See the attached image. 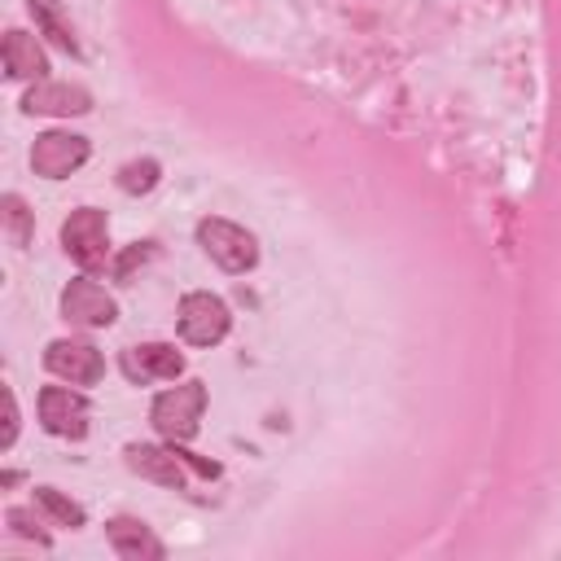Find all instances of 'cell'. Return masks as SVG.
<instances>
[{
	"instance_id": "obj_13",
	"label": "cell",
	"mask_w": 561,
	"mask_h": 561,
	"mask_svg": "<svg viewBox=\"0 0 561 561\" xmlns=\"http://www.w3.org/2000/svg\"><path fill=\"white\" fill-rule=\"evenodd\" d=\"M5 75L10 80H49V58L36 36L27 32H5Z\"/></svg>"
},
{
	"instance_id": "obj_11",
	"label": "cell",
	"mask_w": 561,
	"mask_h": 561,
	"mask_svg": "<svg viewBox=\"0 0 561 561\" xmlns=\"http://www.w3.org/2000/svg\"><path fill=\"white\" fill-rule=\"evenodd\" d=\"M23 110H27V115H58V119H71V115H88V110H93V93L80 88V84L40 80V84H32V93L23 97Z\"/></svg>"
},
{
	"instance_id": "obj_20",
	"label": "cell",
	"mask_w": 561,
	"mask_h": 561,
	"mask_svg": "<svg viewBox=\"0 0 561 561\" xmlns=\"http://www.w3.org/2000/svg\"><path fill=\"white\" fill-rule=\"evenodd\" d=\"M14 439H19V399H14V391H5V434H0V447H14Z\"/></svg>"
},
{
	"instance_id": "obj_9",
	"label": "cell",
	"mask_w": 561,
	"mask_h": 561,
	"mask_svg": "<svg viewBox=\"0 0 561 561\" xmlns=\"http://www.w3.org/2000/svg\"><path fill=\"white\" fill-rule=\"evenodd\" d=\"M123 373L141 386V382H176L184 373V356L167 343H145V347H128L123 351Z\"/></svg>"
},
{
	"instance_id": "obj_8",
	"label": "cell",
	"mask_w": 561,
	"mask_h": 561,
	"mask_svg": "<svg viewBox=\"0 0 561 561\" xmlns=\"http://www.w3.org/2000/svg\"><path fill=\"white\" fill-rule=\"evenodd\" d=\"M93 404L75 386H45L40 391V426L58 439H84L88 434Z\"/></svg>"
},
{
	"instance_id": "obj_19",
	"label": "cell",
	"mask_w": 561,
	"mask_h": 561,
	"mask_svg": "<svg viewBox=\"0 0 561 561\" xmlns=\"http://www.w3.org/2000/svg\"><path fill=\"white\" fill-rule=\"evenodd\" d=\"M150 254H154V246H150V241H136V246H128V250H123V259L115 263V276H119V280H132V267H136V263H145Z\"/></svg>"
},
{
	"instance_id": "obj_15",
	"label": "cell",
	"mask_w": 561,
	"mask_h": 561,
	"mask_svg": "<svg viewBox=\"0 0 561 561\" xmlns=\"http://www.w3.org/2000/svg\"><path fill=\"white\" fill-rule=\"evenodd\" d=\"M0 219H5V232H10V241L19 250L32 246V237H36V211L19 193H5V202H0Z\"/></svg>"
},
{
	"instance_id": "obj_6",
	"label": "cell",
	"mask_w": 561,
	"mask_h": 561,
	"mask_svg": "<svg viewBox=\"0 0 561 561\" xmlns=\"http://www.w3.org/2000/svg\"><path fill=\"white\" fill-rule=\"evenodd\" d=\"M62 317L75 330H110L119 321V303L110 299V290L93 276H75L62 290Z\"/></svg>"
},
{
	"instance_id": "obj_17",
	"label": "cell",
	"mask_w": 561,
	"mask_h": 561,
	"mask_svg": "<svg viewBox=\"0 0 561 561\" xmlns=\"http://www.w3.org/2000/svg\"><path fill=\"white\" fill-rule=\"evenodd\" d=\"M158 180H163V167H158L154 158H136V163H123V167H119V189L132 193V198L158 189Z\"/></svg>"
},
{
	"instance_id": "obj_3",
	"label": "cell",
	"mask_w": 561,
	"mask_h": 561,
	"mask_svg": "<svg viewBox=\"0 0 561 561\" xmlns=\"http://www.w3.org/2000/svg\"><path fill=\"white\" fill-rule=\"evenodd\" d=\"M62 246L84 272H102L110 263V219H106V211H97V206L71 211V219L62 224Z\"/></svg>"
},
{
	"instance_id": "obj_16",
	"label": "cell",
	"mask_w": 561,
	"mask_h": 561,
	"mask_svg": "<svg viewBox=\"0 0 561 561\" xmlns=\"http://www.w3.org/2000/svg\"><path fill=\"white\" fill-rule=\"evenodd\" d=\"M36 504L53 517V526H71V530H75V526H84V517H88V513H84L75 500H67L58 487H36Z\"/></svg>"
},
{
	"instance_id": "obj_4",
	"label": "cell",
	"mask_w": 561,
	"mask_h": 561,
	"mask_svg": "<svg viewBox=\"0 0 561 561\" xmlns=\"http://www.w3.org/2000/svg\"><path fill=\"white\" fill-rule=\"evenodd\" d=\"M176 325H180V338H184L189 347H215V343H224V338H228L232 317H228V303H224L219 295H211V290H193V295H184V299H180V308H176Z\"/></svg>"
},
{
	"instance_id": "obj_2",
	"label": "cell",
	"mask_w": 561,
	"mask_h": 561,
	"mask_svg": "<svg viewBox=\"0 0 561 561\" xmlns=\"http://www.w3.org/2000/svg\"><path fill=\"white\" fill-rule=\"evenodd\" d=\"M202 408H206V386L202 382H180V386H171L154 399L150 421L167 443H189L202 426Z\"/></svg>"
},
{
	"instance_id": "obj_10",
	"label": "cell",
	"mask_w": 561,
	"mask_h": 561,
	"mask_svg": "<svg viewBox=\"0 0 561 561\" xmlns=\"http://www.w3.org/2000/svg\"><path fill=\"white\" fill-rule=\"evenodd\" d=\"M128 469L141 474V478H150V482H158V487H171V491H180V487L189 482L176 443H171V447H158V443H128Z\"/></svg>"
},
{
	"instance_id": "obj_1",
	"label": "cell",
	"mask_w": 561,
	"mask_h": 561,
	"mask_svg": "<svg viewBox=\"0 0 561 561\" xmlns=\"http://www.w3.org/2000/svg\"><path fill=\"white\" fill-rule=\"evenodd\" d=\"M198 246L206 250V259L215 267H224L228 276H241L259 263V241L250 228L232 224V219H219V215H206L198 224Z\"/></svg>"
},
{
	"instance_id": "obj_18",
	"label": "cell",
	"mask_w": 561,
	"mask_h": 561,
	"mask_svg": "<svg viewBox=\"0 0 561 561\" xmlns=\"http://www.w3.org/2000/svg\"><path fill=\"white\" fill-rule=\"evenodd\" d=\"M5 522L14 526V535H23V539H36L40 548H49V530H40V522L32 517V509H10V513H5Z\"/></svg>"
},
{
	"instance_id": "obj_7",
	"label": "cell",
	"mask_w": 561,
	"mask_h": 561,
	"mask_svg": "<svg viewBox=\"0 0 561 561\" xmlns=\"http://www.w3.org/2000/svg\"><path fill=\"white\" fill-rule=\"evenodd\" d=\"M45 369L71 386H97L106 378V356L88 338H58L45 351Z\"/></svg>"
},
{
	"instance_id": "obj_5",
	"label": "cell",
	"mask_w": 561,
	"mask_h": 561,
	"mask_svg": "<svg viewBox=\"0 0 561 561\" xmlns=\"http://www.w3.org/2000/svg\"><path fill=\"white\" fill-rule=\"evenodd\" d=\"M88 154H93V150H88V136L49 128V132H40L36 145H32V171L45 176V180H67V176H75V171L88 163Z\"/></svg>"
},
{
	"instance_id": "obj_12",
	"label": "cell",
	"mask_w": 561,
	"mask_h": 561,
	"mask_svg": "<svg viewBox=\"0 0 561 561\" xmlns=\"http://www.w3.org/2000/svg\"><path fill=\"white\" fill-rule=\"evenodd\" d=\"M106 535H110V544H115V552H119L123 561H163V557H167L163 539H158L145 522H136V517H115V522L106 526Z\"/></svg>"
},
{
	"instance_id": "obj_14",
	"label": "cell",
	"mask_w": 561,
	"mask_h": 561,
	"mask_svg": "<svg viewBox=\"0 0 561 561\" xmlns=\"http://www.w3.org/2000/svg\"><path fill=\"white\" fill-rule=\"evenodd\" d=\"M27 10H32V19H36V27H40V32L62 49V53L80 58V40H75L71 23L62 19V5H58V0H27Z\"/></svg>"
}]
</instances>
